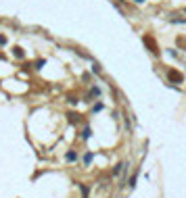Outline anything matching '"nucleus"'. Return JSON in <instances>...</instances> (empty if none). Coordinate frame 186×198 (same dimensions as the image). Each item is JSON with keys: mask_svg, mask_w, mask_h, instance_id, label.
I'll list each match as a JSON object with an SVG mask.
<instances>
[{"mask_svg": "<svg viewBox=\"0 0 186 198\" xmlns=\"http://www.w3.org/2000/svg\"><path fill=\"white\" fill-rule=\"evenodd\" d=\"M167 52H169V54H172L174 58H180V52H178V48H169Z\"/></svg>", "mask_w": 186, "mask_h": 198, "instance_id": "obj_17", "label": "nucleus"}, {"mask_svg": "<svg viewBox=\"0 0 186 198\" xmlns=\"http://www.w3.org/2000/svg\"><path fill=\"white\" fill-rule=\"evenodd\" d=\"M44 63H46L44 58H40V61H36V63H34V69H36V71H40L42 67H44Z\"/></svg>", "mask_w": 186, "mask_h": 198, "instance_id": "obj_14", "label": "nucleus"}, {"mask_svg": "<svg viewBox=\"0 0 186 198\" xmlns=\"http://www.w3.org/2000/svg\"><path fill=\"white\" fill-rule=\"evenodd\" d=\"M80 190H82V196L88 198V192H90V190H88V186H86V184H80Z\"/></svg>", "mask_w": 186, "mask_h": 198, "instance_id": "obj_15", "label": "nucleus"}, {"mask_svg": "<svg viewBox=\"0 0 186 198\" xmlns=\"http://www.w3.org/2000/svg\"><path fill=\"white\" fill-rule=\"evenodd\" d=\"M92 73H94V75H98V73H103V67H101L98 63H92Z\"/></svg>", "mask_w": 186, "mask_h": 198, "instance_id": "obj_13", "label": "nucleus"}, {"mask_svg": "<svg viewBox=\"0 0 186 198\" xmlns=\"http://www.w3.org/2000/svg\"><path fill=\"white\" fill-rule=\"evenodd\" d=\"M92 161H94V154H92V152H86V154L82 156V163L86 165V167H88V165H92Z\"/></svg>", "mask_w": 186, "mask_h": 198, "instance_id": "obj_7", "label": "nucleus"}, {"mask_svg": "<svg viewBox=\"0 0 186 198\" xmlns=\"http://www.w3.org/2000/svg\"><path fill=\"white\" fill-rule=\"evenodd\" d=\"M101 96H103V88H101V86H96V83H90L88 92L84 94V102L92 105V102H94V98H101Z\"/></svg>", "mask_w": 186, "mask_h": 198, "instance_id": "obj_1", "label": "nucleus"}, {"mask_svg": "<svg viewBox=\"0 0 186 198\" xmlns=\"http://www.w3.org/2000/svg\"><path fill=\"white\" fill-rule=\"evenodd\" d=\"M176 44H178V48H182V50H186V38H182V35H178V38H176Z\"/></svg>", "mask_w": 186, "mask_h": 198, "instance_id": "obj_12", "label": "nucleus"}, {"mask_svg": "<svg viewBox=\"0 0 186 198\" xmlns=\"http://www.w3.org/2000/svg\"><path fill=\"white\" fill-rule=\"evenodd\" d=\"M105 108V102H92V108H90V113H101Z\"/></svg>", "mask_w": 186, "mask_h": 198, "instance_id": "obj_10", "label": "nucleus"}, {"mask_svg": "<svg viewBox=\"0 0 186 198\" xmlns=\"http://www.w3.org/2000/svg\"><path fill=\"white\" fill-rule=\"evenodd\" d=\"M132 2H134V4H144L146 0H132Z\"/></svg>", "mask_w": 186, "mask_h": 198, "instance_id": "obj_19", "label": "nucleus"}, {"mask_svg": "<svg viewBox=\"0 0 186 198\" xmlns=\"http://www.w3.org/2000/svg\"><path fill=\"white\" fill-rule=\"evenodd\" d=\"M126 171H128V163H117L115 167L111 169V175H113V177H117V175H123Z\"/></svg>", "mask_w": 186, "mask_h": 198, "instance_id": "obj_4", "label": "nucleus"}, {"mask_svg": "<svg viewBox=\"0 0 186 198\" xmlns=\"http://www.w3.org/2000/svg\"><path fill=\"white\" fill-rule=\"evenodd\" d=\"M142 44L151 50L153 57H159V54H161V50H159V46H157V42H155V38H153L151 34H144V35H142Z\"/></svg>", "mask_w": 186, "mask_h": 198, "instance_id": "obj_2", "label": "nucleus"}, {"mask_svg": "<svg viewBox=\"0 0 186 198\" xmlns=\"http://www.w3.org/2000/svg\"><path fill=\"white\" fill-rule=\"evenodd\" d=\"M6 44H9V38L4 34H0V46H6Z\"/></svg>", "mask_w": 186, "mask_h": 198, "instance_id": "obj_18", "label": "nucleus"}, {"mask_svg": "<svg viewBox=\"0 0 186 198\" xmlns=\"http://www.w3.org/2000/svg\"><path fill=\"white\" fill-rule=\"evenodd\" d=\"M90 136H92L90 125H84V129H82V140H90Z\"/></svg>", "mask_w": 186, "mask_h": 198, "instance_id": "obj_9", "label": "nucleus"}, {"mask_svg": "<svg viewBox=\"0 0 186 198\" xmlns=\"http://www.w3.org/2000/svg\"><path fill=\"white\" fill-rule=\"evenodd\" d=\"M78 159H80V154H78L75 150H67L65 152V161H67V163H75Z\"/></svg>", "mask_w": 186, "mask_h": 198, "instance_id": "obj_6", "label": "nucleus"}, {"mask_svg": "<svg viewBox=\"0 0 186 198\" xmlns=\"http://www.w3.org/2000/svg\"><path fill=\"white\" fill-rule=\"evenodd\" d=\"M169 23H174V25H184V23H186V17H169Z\"/></svg>", "mask_w": 186, "mask_h": 198, "instance_id": "obj_11", "label": "nucleus"}, {"mask_svg": "<svg viewBox=\"0 0 186 198\" xmlns=\"http://www.w3.org/2000/svg\"><path fill=\"white\" fill-rule=\"evenodd\" d=\"M13 57L17 61H25V50L21 46H13Z\"/></svg>", "mask_w": 186, "mask_h": 198, "instance_id": "obj_5", "label": "nucleus"}, {"mask_svg": "<svg viewBox=\"0 0 186 198\" xmlns=\"http://www.w3.org/2000/svg\"><path fill=\"white\" fill-rule=\"evenodd\" d=\"M67 117H69V121H71V123H78V121H80V115H78V113H69Z\"/></svg>", "mask_w": 186, "mask_h": 198, "instance_id": "obj_16", "label": "nucleus"}, {"mask_svg": "<svg viewBox=\"0 0 186 198\" xmlns=\"http://www.w3.org/2000/svg\"><path fill=\"white\" fill-rule=\"evenodd\" d=\"M115 2H117V4H123V0H115Z\"/></svg>", "mask_w": 186, "mask_h": 198, "instance_id": "obj_20", "label": "nucleus"}, {"mask_svg": "<svg viewBox=\"0 0 186 198\" xmlns=\"http://www.w3.org/2000/svg\"><path fill=\"white\" fill-rule=\"evenodd\" d=\"M138 173H140V169H138V167H136V171H134V175L130 177V182H128V186L132 188V190L136 188V179H138Z\"/></svg>", "mask_w": 186, "mask_h": 198, "instance_id": "obj_8", "label": "nucleus"}, {"mask_svg": "<svg viewBox=\"0 0 186 198\" xmlns=\"http://www.w3.org/2000/svg\"><path fill=\"white\" fill-rule=\"evenodd\" d=\"M165 77H167V82H169V83H182V82H184L182 71L174 69V67H169V69L165 71Z\"/></svg>", "mask_w": 186, "mask_h": 198, "instance_id": "obj_3", "label": "nucleus"}]
</instances>
